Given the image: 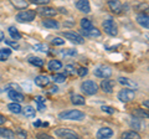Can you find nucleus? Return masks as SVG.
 <instances>
[{
	"label": "nucleus",
	"instance_id": "obj_29",
	"mask_svg": "<svg viewBox=\"0 0 149 139\" xmlns=\"http://www.w3.org/2000/svg\"><path fill=\"white\" fill-rule=\"evenodd\" d=\"M5 91H8V92L14 91V92H20L21 93V86L17 85V83H8L5 86Z\"/></svg>",
	"mask_w": 149,
	"mask_h": 139
},
{
	"label": "nucleus",
	"instance_id": "obj_30",
	"mask_svg": "<svg viewBox=\"0 0 149 139\" xmlns=\"http://www.w3.org/2000/svg\"><path fill=\"white\" fill-rule=\"evenodd\" d=\"M11 55L10 49H0V61H6Z\"/></svg>",
	"mask_w": 149,
	"mask_h": 139
},
{
	"label": "nucleus",
	"instance_id": "obj_28",
	"mask_svg": "<svg viewBox=\"0 0 149 139\" xmlns=\"http://www.w3.org/2000/svg\"><path fill=\"white\" fill-rule=\"evenodd\" d=\"M8 31H9V34H10V36L14 39V40H20L21 39V35H20V32L17 31V29L15 26H10L8 29Z\"/></svg>",
	"mask_w": 149,
	"mask_h": 139
},
{
	"label": "nucleus",
	"instance_id": "obj_15",
	"mask_svg": "<svg viewBox=\"0 0 149 139\" xmlns=\"http://www.w3.org/2000/svg\"><path fill=\"white\" fill-rule=\"evenodd\" d=\"M81 34L87 36V38L93 39V38H98V36L101 35V31L97 29V27H92V29H90V30H82Z\"/></svg>",
	"mask_w": 149,
	"mask_h": 139
},
{
	"label": "nucleus",
	"instance_id": "obj_34",
	"mask_svg": "<svg viewBox=\"0 0 149 139\" xmlns=\"http://www.w3.org/2000/svg\"><path fill=\"white\" fill-rule=\"evenodd\" d=\"M81 27H82V30H90L93 27L92 25V21L90 19H82L81 20Z\"/></svg>",
	"mask_w": 149,
	"mask_h": 139
},
{
	"label": "nucleus",
	"instance_id": "obj_48",
	"mask_svg": "<svg viewBox=\"0 0 149 139\" xmlns=\"http://www.w3.org/2000/svg\"><path fill=\"white\" fill-rule=\"evenodd\" d=\"M34 126H35V127H41V126H42V122H41L40 119H37L36 122L34 123Z\"/></svg>",
	"mask_w": 149,
	"mask_h": 139
},
{
	"label": "nucleus",
	"instance_id": "obj_23",
	"mask_svg": "<svg viewBox=\"0 0 149 139\" xmlns=\"http://www.w3.org/2000/svg\"><path fill=\"white\" fill-rule=\"evenodd\" d=\"M11 4L16 9H19V10H24V9H26L29 6V3L25 1V0H13Z\"/></svg>",
	"mask_w": 149,
	"mask_h": 139
},
{
	"label": "nucleus",
	"instance_id": "obj_14",
	"mask_svg": "<svg viewBox=\"0 0 149 139\" xmlns=\"http://www.w3.org/2000/svg\"><path fill=\"white\" fill-rule=\"evenodd\" d=\"M35 85L39 87H46L50 85V78L45 75H40L35 78Z\"/></svg>",
	"mask_w": 149,
	"mask_h": 139
},
{
	"label": "nucleus",
	"instance_id": "obj_8",
	"mask_svg": "<svg viewBox=\"0 0 149 139\" xmlns=\"http://www.w3.org/2000/svg\"><path fill=\"white\" fill-rule=\"evenodd\" d=\"M63 36L73 44H83L85 42V39H83L80 34H77V32H74V31H66V32L63 31Z\"/></svg>",
	"mask_w": 149,
	"mask_h": 139
},
{
	"label": "nucleus",
	"instance_id": "obj_49",
	"mask_svg": "<svg viewBox=\"0 0 149 139\" xmlns=\"http://www.w3.org/2000/svg\"><path fill=\"white\" fill-rule=\"evenodd\" d=\"M3 40H4V32H3L1 30H0V42H1Z\"/></svg>",
	"mask_w": 149,
	"mask_h": 139
},
{
	"label": "nucleus",
	"instance_id": "obj_50",
	"mask_svg": "<svg viewBox=\"0 0 149 139\" xmlns=\"http://www.w3.org/2000/svg\"><path fill=\"white\" fill-rule=\"evenodd\" d=\"M148 104H149L148 101H144V102H143V106H146V107H148Z\"/></svg>",
	"mask_w": 149,
	"mask_h": 139
},
{
	"label": "nucleus",
	"instance_id": "obj_24",
	"mask_svg": "<svg viewBox=\"0 0 149 139\" xmlns=\"http://www.w3.org/2000/svg\"><path fill=\"white\" fill-rule=\"evenodd\" d=\"M42 25L45 27H47V29H58V22L55 21L54 19H46L42 21Z\"/></svg>",
	"mask_w": 149,
	"mask_h": 139
},
{
	"label": "nucleus",
	"instance_id": "obj_2",
	"mask_svg": "<svg viewBox=\"0 0 149 139\" xmlns=\"http://www.w3.org/2000/svg\"><path fill=\"white\" fill-rule=\"evenodd\" d=\"M102 26H103L104 31L108 34L109 36H117L118 35V27L117 24L114 22V20L112 17H107V19L102 22Z\"/></svg>",
	"mask_w": 149,
	"mask_h": 139
},
{
	"label": "nucleus",
	"instance_id": "obj_19",
	"mask_svg": "<svg viewBox=\"0 0 149 139\" xmlns=\"http://www.w3.org/2000/svg\"><path fill=\"white\" fill-rule=\"evenodd\" d=\"M39 11H40V14H41L42 16H49V17L55 16L56 13H57L54 8H50V6H44V8H41Z\"/></svg>",
	"mask_w": 149,
	"mask_h": 139
},
{
	"label": "nucleus",
	"instance_id": "obj_11",
	"mask_svg": "<svg viewBox=\"0 0 149 139\" xmlns=\"http://www.w3.org/2000/svg\"><path fill=\"white\" fill-rule=\"evenodd\" d=\"M74 6H76L81 13H85V14L91 11L90 1H87V0H78V1H76V4H74Z\"/></svg>",
	"mask_w": 149,
	"mask_h": 139
},
{
	"label": "nucleus",
	"instance_id": "obj_42",
	"mask_svg": "<svg viewBox=\"0 0 149 139\" xmlns=\"http://www.w3.org/2000/svg\"><path fill=\"white\" fill-rule=\"evenodd\" d=\"M15 133H16V134H17V136H19V137H20L21 139H25V138L27 137V134H26V132L24 131V129H21V128H17Z\"/></svg>",
	"mask_w": 149,
	"mask_h": 139
},
{
	"label": "nucleus",
	"instance_id": "obj_3",
	"mask_svg": "<svg viewBox=\"0 0 149 139\" xmlns=\"http://www.w3.org/2000/svg\"><path fill=\"white\" fill-rule=\"evenodd\" d=\"M81 90L83 93H86L88 96H92V95H96L97 91H98V86L97 83L92 80H87V81H83L81 83Z\"/></svg>",
	"mask_w": 149,
	"mask_h": 139
},
{
	"label": "nucleus",
	"instance_id": "obj_38",
	"mask_svg": "<svg viewBox=\"0 0 149 139\" xmlns=\"http://www.w3.org/2000/svg\"><path fill=\"white\" fill-rule=\"evenodd\" d=\"M51 44L55 46H62V45H65V40L62 38H54L52 41H51Z\"/></svg>",
	"mask_w": 149,
	"mask_h": 139
},
{
	"label": "nucleus",
	"instance_id": "obj_10",
	"mask_svg": "<svg viewBox=\"0 0 149 139\" xmlns=\"http://www.w3.org/2000/svg\"><path fill=\"white\" fill-rule=\"evenodd\" d=\"M112 136H113V131H112L109 127H103V128H101L100 131L97 132V134H96L97 139H108V138H111Z\"/></svg>",
	"mask_w": 149,
	"mask_h": 139
},
{
	"label": "nucleus",
	"instance_id": "obj_41",
	"mask_svg": "<svg viewBox=\"0 0 149 139\" xmlns=\"http://www.w3.org/2000/svg\"><path fill=\"white\" fill-rule=\"evenodd\" d=\"M102 111L106 113H108V114H113L116 112V109L113 107H109V106H102Z\"/></svg>",
	"mask_w": 149,
	"mask_h": 139
},
{
	"label": "nucleus",
	"instance_id": "obj_40",
	"mask_svg": "<svg viewBox=\"0 0 149 139\" xmlns=\"http://www.w3.org/2000/svg\"><path fill=\"white\" fill-rule=\"evenodd\" d=\"M5 44L6 45H9L10 47H13V49H15V50H19L20 49V45H19L16 41H11V40H5Z\"/></svg>",
	"mask_w": 149,
	"mask_h": 139
},
{
	"label": "nucleus",
	"instance_id": "obj_25",
	"mask_svg": "<svg viewBox=\"0 0 149 139\" xmlns=\"http://www.w3.org/2000/svg\"><path fill=\"white\" fill-rule=\"evenodd\" d=\"M71 102L74 106H83L86 103V99L83 98L82 96H80V95H73L71 97Z\"/></svg>",
	"mask_w": 149,
	"mask_h": 139
},
{
	"label": "nucleus",
	"instance_id": "obj_1",
	"mask_svg": "<svg viewBox=\"0 0 149 139\" xmlns=\"http://www.w3.org/2000/svg\"><path fill=\"white\" fill-rule=\"evenodd\" d=\"M58 117L61 119H71V120H82L86 117L85 113L82 111H77V109H70V111H65V112L60 113Z\"/></svg>",
	"mask_w": 149,
	"mask_h": 139
},
{
	"label": "nucleus",
	"instance_id": "obj_44",
	"mask_svg": "<svg viewBox=\"0 0 149 139\" xmlns=\"http://www.w3.org/2000/svg\"><path fill=\"white\" fill-rule=\"evenodd\" d=\"M37 139H54L51 136H49V134H46V133H39L36 136Z\"/></svg>",
	"mask_w": 149,
	"mask_h": 139
},
{
	"label": "nucleus",
	"instance_id": "obj_16",
	"mask_svg": "<svg viewBox=\"0 0 149 139\" xmlns=\"http://www.w3.org/2000/svg\"><path fill=\"white\" fill-rule=\"evenodd\" d=\"M118 82H119L122 86L129 87V90H130V88H137V87H138V85H137L136 82L132 81L130 78H127V77H119V78H118Z\"/></svg>",
	"mask_w": 149,
	"mask_h": 139
},
{
	"label": "nucleus",
	"instance_id": "obj_43",
	"mask_svg": "<svg viewBox=\"0 0 149 139\" xmlns=\"http://www.w3.org/2000/svg\"><path fill=\"white\" fill-rule=\"evenodd\" d=\"M31 3L35 4V5H47L50 0H31Z\"/></svg>",
	"mask_w": 149,
	"mask_h": 139
},
{
	"label": "nucleus",
	"instance_id": "obj_46",
	"mask_svg": "<svg viewBox=\"0 0 149 139\" xmlns=\"http://www.w3.org/2000/svg\"><path fill=\"white\" fill-rule=\"evenodd\" d=\"M57 91H58V87H57V86H52V87L50 88V92H51V93H56Z\"/></svg>",
	"mask_w": 149,
	"mask_h": 139
},
{
	"label": "nucleus",
	"instance_id": "obj_4",
	"mask_svg": "<svg viewBox=\"0 0 149 139\" xmlns=\"http://www.w3.org/2000/svg\"><path fill=\"white\" fill-rule=\"evenodd\" d=\"M55 134L62 139H81L77 133H74L68 128H57L55 131Z\"/></svg>",
	"mask_w": 149,
	"mask_h": 139
},
{
	"label": "nucleus",
	"instance_id": "obj_17",
	"mask_svg": "<svg viewBox=\"0 0 149 139\" xmlns=\"http://www.w3.org/2000/svg\"><path fill=\"white\" fill-rule=\"evenodd\" d=\"M8 96H9V98H10L11 101H14V103H19V102L24 101V95L20 93V92L10 91V92H8Z\"/></svg>",
	"mask_w": 149,
	"mask_h": 139
},
{
	"label": "nucleus",
	"instance_id": "obj_18",
	"mask_svg": "<svg viewBox=\"0 0 149 139\" xmlns=\"http://www.w3.org/2000/svg\"><path fill=\"white\" fill-rule=\"evenodd\" d=\"M27 62L35 67H42L44 66V60L37 57V56H29L27 57Z\"/></svg>",
	"mask_w": 149,
	"mask_h": 139
},
{
	"label": "nucleus",
	"instance_id": "obj_12",
	"mask_svg": "<svg viewBox=\"0 0 149 139\" xmlns=\"http://www.w3.org/2000/svg\"><path fill=\"white\" fill-rule=\"evenodd\" d=\"M108 6H109L111 10L113 13H116V14L122 13V10H123L122 3L118 1V0H111V1H108Z\"/></svg>",
	"mask_w": 149,
	"mask_h": 139
},
{
	"label": "nucleus",
	"instance_id": "obj_27",
	"mask_svg": "<svg viewBox=\"0 0 149 139\" xmlns=\"http://www.w3.org/2000/svg\"><path fill=\"white\" fill-rule=\"evenodd\" d=\"M133 115H134V118H138V119H144V118L148 119V113L144 109H134Z\"/></svg>",
	"mask_w": 149,
	"mask_h": 139
},
{
	"label": "nucleus",
	"instance_id": "obj_26",
	"mask_svg": "<svg viewBox=\"0 0 149 139\" xmlns=\"http://www.w3.org/2000/svg\"><path fill=\"white\" fill-rule=\"evenodd\" d=\"M22 113H24L25 117H27V118H32V117H35L36 111H35L34 107H31V106H26V107L22 109Z\"/></svg>",
	"mask_w": 149,
	"mask_h": 139
},
{
	"label": "nucleus",
	"instance_id": "obj_9",
	"mask_svg": "<svg viewBox=\"0 0 149 139\" xmlns=\"http://www.w3.org/2000/svg\"><path fill=\"white\" fill-rule=\"evenodd\" d=\"M114 86H116V82L112 80H108V78L101 82V88L103 92H106V93H112L114 90Z\"/></svg>",
	"mask_w": 149,
	"mask_h": 139
},
{
	"label": "nucleus",
	"instance_id": "obj_6",
	"mask_svg": "<svg viewBox=\"0 0 149 139\" xmlns=\"http://www.w3.org/2000/svg\"><path fill=\"white\" fill-rule=\"evenodd\" d=\"M35 17H36V11L35 10L20 11L16 15V21H19V22H31Z\"/></svg>",
	"mask_w": 149,
	"mask_h": 139
},
{
	"label": "nucleus",
	"instance_id": "obj_7",
	"mask_svg": "<svg viewBox=\"0 0 149 139\" xmlns=\"http://www.w3.org/2000/svg\"><path fill=\"white\" fill-rule=\"evenodd\" d=\"M134 97H136V93H134L133 90H129V88H123L118 92V99L123 103H128V102L133 101Z\"/></svg>",
	"mask_w": 149,
	"mask_h": 139
},
{
	"label": "nucleus",
	"instance_id": "obj_32",
	"mask_svg": "<svg viewBox=\"0 0 149 139\" xmlns=\"http://www.w3.org/2000/svg\"><path fill=\"white\" fill-rule=\"evenodd\" d=\"M35 101H36V104H37V111H40V112H44V111L46 109V106L44 103V98L41 96H37L36 98H35Z\"/></svg>",
	"mask_w": 149,
	"mask_h": 139
},
{
	"label": "nucleus",
	"instance_id": "obj_5",
	"mask_svg": "<svg viewBox=\"0 0 149 139\" xmlns=\"http://www.w3.org/2000/svg\"><path fill=\"white\" fill-rule=\"evenodd\" d=\"M93 73H95V76H97V77L107 80V78L112 75V68L109 66H107V65H98V66L95 68Z\"/></svg>",
	"mask_w": 149,
	"mask_h": 139
},
{
	"label": "nucleus",
	"instance_id": "obj_31",
	"mask_svg": "<svg viewBox=\"0 0 149 139\" xmlns=\"http://www.w3.org/2000/svg\"><path fill=\"white\" fill-rule=\"evenodd\" d=\"M8 109L10 111V112L15 113V114H19V113H21V111H22L21 106L19 104V103H10V104L8 106Z\"/></svg>",
	"mask_w": 149,
	"mask_h": 139
},
{
	"label": "nucleus",
	"instance_id": "obj_39",
	"mask_svg": "<svg viewBox=\"0 0 149 139\" xmlns=\"http://www.w3.org/2000/svg\"><path fill=\"white\" fill-rule=\"evenodd\" d=\"M77 75L80 76V77H85V76H87V73H88V70H87V67H78V70H77Z\"/></svg>",
	"mask_w": 149,
	"mask_h": 139
},
{
	"label": "nucleus",
	"instance_id": "obj_36",
	"mask_svg": "<svg viewBox=\"0 0 149 139\" xmlns=\"http://www.w3.org/2000/svg\"><path fill=\"white\" fill-rule=\"evenodd\" d=\"M32 49L36 50V51H41V52H46V51H49V47L46 44H36L32 46Z\"/></svg>",
	"mask_w": 149,
	"mask_h": 139
},
{
	"label": "nucleus",
	"instance_id": "obj_21",
	"mask_svg": "<svg viewBox=\"0 0 149 139\" xmlns=\"http://www.w3.org/2000/svg\"><path fill=\"white\" fill-rule=\"evenodd\" d=\"M120 139H141V136L136 131H127L120 136Z\"/></svg>",
	"mask_w": 149,
	"mask_h": 139
},
{
	"label": "nucleus",
	"instance_id": "obj_20",
	"mask_svg": "<svg viewBox=\"0 0 149 139\" xmlns=\"http://www.w3.org/2000/svg\"><path fill=\"white\" fill-rule=\"evenodd\" d=\"M0 137L5 139H14L15 138V133L9 128H0Z\"/></svg>",
	"mask_w": 149,
	"mask_h": 139
},
{
	"label": "nucleus",
	"instance_id": "obj_35",
	"mask_svg": "<svg viewBox=\"0 0 149 139\" xmlns=\"http://www.w3.org/2000/svg\"><path fill=\"white\" fill-rule=\"evenodd\" d=\"M52 80L56 83H63L66 81V75H63V73H56V75L52 76Z\"/></svg>",
	"mask_w": 149,
	"mask_h": 139
},
{
	"label": "nucleus",
	"instance_id": "obj_45",
	"mask_svg": "<svg viewBox=\"0 0 149 139\" xmlns=\"http://www.w3.org/2000/svg\"><path fill=\"white\" fill-rule=\"evenodd\" d=\"M65 70L67 71L68 75H74V72H76V70H74L73 66H71V65H67L66 67H65Z\"/></svg>",
	"mask_w": 149,
	"mask_h": 139
},
{
	"label": "nucleus",
	"instance_id": "obj_47",
	"mask_svg": "<svg viewBox=\"0 0 149 139\" xmlns=\"http://www.w3.org/2000/svg\"><path fill=\"white\" fill-rule=\"evenodd\" d=\"M5 122H6V118L4 117L3 114H0V126H1V124H4Z\"/></svg>",
	"mask_w": 149,
	"mask_h": 139
},
{
	"label": "nucleus",
	"instance_id": "obj_33",
	"mask_svg": "<svg viewBox=\"0 0 149 139\" xmlns=\"http://www.w3.org/2000/svg\"><path fill=\"white\" fill-rule=\"evenodd\" d=\"M58 55H61V56H63V57H66V56H74V55H77V51L73 50V49H67V50L60 51Z\"/></svg>",
	"mask_w": 149,
	"mask_h": 139
},
{
	"label": "nucleus",
	"instance_id": "obj_37",
	"mask_svg": "<svg viewBox=\"0 0 149 139\" xmlns=\"http://www.w3.org/2000/svg\"><path fill=\"white\" fill-rule=\"evenodd\" d=\"M130 126H132L133 128H134V131H139V129H141L143 126L141 124V120H139L138 118H134L132 122H130Z\"/></svg>",
	"mask_w": 149,
	"mask_h": 139
},
{
	"label": "nucleus",
	"instance_id": "obj_22",
	"mask_svg": "<svg viewBox=\"0 0 149 139\" xmlns=\"http://www.w3.org/2000/svg\"><path fill=\"white\" fill-rule=\"evenodd\" d=\"M62 68V62L58 60H51L49 62V70L50 71H58Z\"/></svg>",
	"mask_w": 149,
	"mask_h": 139
},
{
	"label": "nucleus",
	"instance_id": "obj_13",
	"mask_svg": "<svg viewBox=\"0 0 149 139\" xmlns=\"http://www.w3.org/2000/svg\"><path fill=\"white\" fill-rule=\"evenodd\" d=\"M137 22L144 29H148L149 27V17H148V14H139L137 15Z\"/></svg>",
	"mask_w": 149,
	"mask_h": 139
}]
</instances>
